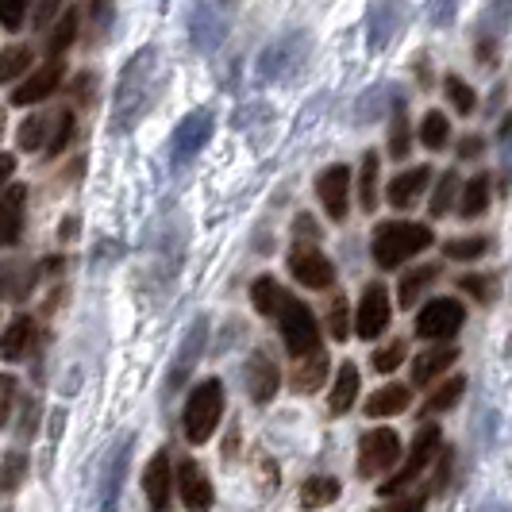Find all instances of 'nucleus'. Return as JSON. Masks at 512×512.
Returning a JSON list of instances; mask_svg holds the SVG:
<instances>
[{"label":"nucleus","mask_w":512,"mask_h":512,"mask_svg":"<svg viewBox=\"0 0 512 512\" xmlns=\"http://www.w3.org/2000/svg\"><path fill=\"white\" fill-rule=\"evenodd\" d=\"M154 66H158V54L154 47H143V51H135L128 58V66H124V74L116 81V112H112V131H131L139 120H143V112H147V104H151V81H154Z\"/></svg>","instance_id":"1"},{"label":"nucleus","mask_w":512,"mask_h":512,"mask_svg":"<svg viewBox=\"0 0 512 512\" xmlns=\"http://www.w3.org/2000/svg\"><path fill=\"white\" fill-rule=\"evenodd\" d=\"M428 247H432V228L412 224V220H389V224H378V231H374V262L382 270H393V266L409 262Z\"/></svg>","instance_id":"2"},{"label":"nucleus","mask_w":512,"mask_h":512,"mask_svg":"<svg viewBox=\"0 0 512 512\" xmlns=\"http://www.w3.org/2000/svg\"><path fill=\"white\" fill-rule=\"evenodd\" d=\"M185 439L189 443H208V436L220 428L224 420V382L220 378H208L189 393V405H185Z\"/></svg>","instance_id":"3"},{"label":"nucleus","mask_w":512,"mask_h":512,"mask_svg":"<svg viewBox=\"0 0 512 512\" xmlns=\"http://www.w3.org/2000/svg\"><path fill=\"white\" fill-rule=\"evenodd\" d=\"M278 320H282V339L293 359L320 351V328H316V316H312V308L305 301L285 293L282 308H278Z\"/></svg>","instance_id":"4"},{"label":"nucleus","mask_w":512,"mask_h":512,"mask_svg":"<svg viewBox=\"0 0 512 512\" xmlns=\"http://www.w3.org/2000/svg\"><path fill=\"white\" fill-rule=\"evenodd\" d=\"M397 462H401V436L393 428H374L362 436L359 462H355L359 478H378L385 470H393Z\"/></svg>","instance_id":"5"},{"label":"nucleus","mask_w":512,"mask_h":512,"mask_svg":"<svg viewBox=\"0 0 512 512\" xmlns=\"http://www.w3.org/2000/svg\"><path fill=\"white\" fill-rule=\"evenodd\" d=\"M466 324V308L455 297H436L416 312V335L420 339H455L459 328Z\"/></svg>","instance_id":"6"},{"label":"nucleus","mask_w":512,"mask_h":512,"mask_svg":"<svg viewBox=\"0 0 512 512\" xmlns=\"http://www.w3.org/2000/svg\"><path fill=\"white\" fill-rule=\"evenodd\" d=\"M436 451H439V428L436 424H428V428H420V432H416L409 459L401 462V470H397L389 482H382V497H393L397 489H405L409 482H416V478H420V470L436 459Z\"/></svg>","instance_id":"7"},{"label":"nucleus","mask_w":512,"mask_h":512,"mask_svg":"<svg viewBox=\"0 0 512 512\" xmlns=\"http://www.w3.org/2000/svg\"><path fill=\"white\" fill-rule=\"evenodd\" d=\"M316 197H320V205L328 208L332 220H347V212H351V170L339 166V162L328 166L316 178Z\"/></svg>","instance_id":"8"},{"label":"nucleus","mask_w":512,"mask_h":512,"mask_svg":"<svg viewBox=\"0 0 512 512\" xmlns=\"http://www.w3.org/2000/svg\"><path fill=\"white\" fill-rule=\"evenodd\" d=\"M385 324H389V289L374 282L366 285L359 308H355V332L362 339H378L385 332Z\"/></svg>","instance_id":"9"},{"label":"nucleus","mask_w":512,"mask_h":512,"mask_svg":"<svg viewBox=\"0 0 512 512\" xmlns=\"http://www.w3.org/2000/svg\"><path fill=\"white\" fill-rule=\"evenodd\" d=\"M289 274L305 289H328L335 282V266L328 255H320L316 247H297L289 255Z\"/></svg>","instance_id":"10"},{"label":"nucleus","mask_w":512,"mask_h":512,"mask_svg":"<svg viewBox=\"0 0 512 512\" xmlns=\"http://www.w3.org/2000/svg\"><path fill=\"white\" fill-rule=\"evenodd\" d=\"M62 77H66V66H62V58H51L47 66L31 70V74L24 77V85H16V89H12V104H39V101H47L54 89L62 85Z\"/></svg>","instance_id":"11"},{"label":"nucleus","mask_w":512,"mask_h":512,"mask_svg":"<svg viewBox=\"0 0 512 512\" xmlns=\"http://www.w3.org/2000/svg\"><path fill=\"white\" fill-rule=\"evenodd\" d=\"M208 135H212V112H205V108L189 112L174 131V166H185L208 143Z\"/></svg>","instance_id":"12"},{"label":"nucleus","mask_w":512,"mask_h":512,"mask_svg":"<svg viewBox=\"0 0 512 512\" xmlns=\"http://www.w3.org/2000/svg\"><path fill=\"white\" fill-rule=\"evenodd\" d=\"M189 31H193V43L201 47V51H212V47H220V39L228 35V8H220V4H197V12H193V20H189Z\"/></svg>","instance_id":"13"},{"label":"nucleus","mask_w":512,"mask_h":512,"mask_svg":"<svg viewBox=\"0 0 512 512\" xmlns=\"http://www.w3.org/2000/svg\"><path fill=\"white\" fill-rule=\"evenodd\" d=\"M178 493H181V505L189 512H208L212 501H216L212 482H208V474L197 462H181L178 466Z\"/></svg>","instance_id":"14"},{"label":"nucleus","mask_w":512,"mask_h":512,"mask_svg":"<svg viewBox=\"0 0 512 512\" xmlns=\"http://www.w3.org/2000/svg\"><path fill=\"white\" fill-rule=\"evenodd\" d=\"M405 8H409V0H378V4L370 8L366 35H370V47H374V51H382L385 43L397 35V27L405 20Z\"/></svg>","instance_id":"15"},{"label":"nucleus","mask_w":512,"mask_h":512,"mask_svg":"<svg viewBox=\"0 0 512 512\" xmlns=\"http://www.w3.org/2000/svg\"><path fill=\"white\" fill-rule=\"evenodd\" d=\"M432 174H436L432 166H412V170H405V174H393L389 189H385L389 205H393V208H412V205H416V197L428 189Z\"/></svg>","instance_id":"16"},{"label":"nucleus","mask_w":512,"mask_h":512,"mask_svg":"<svg viewBox=\"0 0 512 512\" xmlns=\"http://www.w3.org/2000/svg\"><path fill=\"white\" fill-rule=\"evenodd\" d=\"M278 382H282V374H278V362L270 359L266 351L251 355V362H247V389H251V397H255L258 405L274 401V393H278Z\"/></svg>","instance_id":"17"},{"label":"nucleus","mask_w":512,"mask_h":512,"mask_svg":"<svg viewBox=\"0 0 512 512\" xmlns=\"http://www.w3.org/2000/svg\"><path fill=\"white\" fill-rule=\"evenodd\" d=\"M170 489H174V474H170V455L158 451L151 462H147V474H143V493L154 505V512H166L170 505Z\"/></svg>","instance_id":"18"},{"label":"nucleus","mask_w":512,"mask_h":512,"mask_svg":"<svg viewBox=\"0 0 512 512\" xmlns=\"http://www.w3.org/2000/svg\"><path fill=\"white\" fill-rule=\"evenodd\" d=\"M459 359V347L455 343H439L432 351H420L416 362H412V385H432L443 374V370H451Z\"/></svg>","instance_id":"19"},{"label":"nucleus","mask_w":512,"mask_h":512,"mask_svg":"<svg viewBox=\"0 0 512 512\" xmlns=\"http://www.w3.org/2000/svg\"><path fill=\"white\" fill-rule=\"evenodd\" d=\"M24 205H27V189L24 185H8L4 197H0V247H12L20 224H24Z\"/></svg>","instance_id":"20"},{"label":"nucleus","mask_w":512,"mask_h":512,"mask_svg":"<svg viewBox=\"0 0 512 512\" xmlns=\"http://www.w3.org/2000/svg\"><path fill=\"white\" fill-rule=\"evenodd\" d=\"M359 389H362L359 366H355V362H343V366H339V374H335L332 397H328V409H332L335 416H343V412L355 405Z\"/></svg>","instance_id":"21"},{"label":"nucleus","mask_w":512,"mask_h":512,"mask_svg":"<svg viewBox=\"0 0 512 512\" xmlns=\"http://www.w3.org/2000/svg\"><path fill=\"white\" fill-rule=\"evenodd\" d=\"M324 378H328V359H324V351L301 355L297 366H293V389H297V393H316V389H324Z\"/></svg>","instance_id":"22"},{"label":"nucleus","mask_w":512,"mask_h":512,"mask_svg":"<svg viewBox=\"0 0 512 512\" xmlns=\"http://www.w3.org/2000/svg\"><path fill=\"white\" fill-rule=\"evenodd\" d=\"M201 347H205V320H201V324H193V332L185 335V347H181V355H178L181 362H174V370H170V378H166V389H170V393L189 378V370L197 366Z\"/></svg>","instance_id":"23"},{"label":"nucleus","mask_w":512,"mask_h":512,"mask_svg":"<svg viewBox=\"0 0 512 512\" xmlns=\"http://www.w3.org/2000/svg\"><path fill=\"white\" fill-rule=\"evenodd\" d=\"M35 285V270L24 262H0V297L4 301H24Z\"/></svg>","instance_id":"24"},{"label":"nucleus","mask_w":512,"mask_h":512,"mask_svg":"<svg viewBox=\"0 0 512 512\" xmlns=\"http://www.w3.org/2000/svg\"><path fill=\"white\" fill-rule=\"evenodd\" d=\"M412 405V389L409 385H382V389H374V397L366 401V412L370 416H397V412H405Z\"/></svg>","instance_id":"25"},{"label":"nucleus","mask_w":512,"mask_h":512,"mask_svg":"<svg viewBox=\"0 0 512 512\" xmlns=\"http://www.w3.org/2000/svg\"><path fill=\"white\" fill-rule=\"evenodd\" d=\"M31 339H35V324H31L27 316H16V320L4 328V335H0V359H8V362L24 359Z\"/></svg>","instance_id":"26"},{"label":"nucleus","mask_w":512,"mask_h":512,"mask_svg":"<svg viewBox=\"0 0 512 512\" xmlns=\"http://www.w3.org/2000/svg\"><path fill=\"white\" fill-rule=\"evenodd\" d=\"M297 47H305V35H289V39H282V43H274L270 51L262 54V77H278L285 66H293V62L301 58Z\"/></svg>","instance_id":"27"},{"label":"nucleus","mask_w":512,"mask_h":512,"mask_svg":"<svg viewBox=\"0 0 512 512\" xmlns=\"http://www.w3.org/2000/svg\"><path fill=\"white\" fill-rule=\"evenodd\" d=\"M77 20H81L77 8H66V12L54 20V27L47 31V54H51V58H62V54L70 51V43L77 39Z\"/></svg>","instance_id":"28"},{"label":"nucleus","mask_w":512,"mask_h":512,"mask_svg":"<svg viewBox=\"0 0 512 512\" xmlns=\"http://www.w3.org/2000/svg\"><path fill=\"white\" fill-rule=\"evenodd\" d=\"M439 278V266H412L409 274L401 278V289H397V297H401V308H416V301L424 297V289Z\"/></svg>","instance_id":"29"},{"label":"nucleus","mask_w":512,"mask_h":512,"mask_svg":"<svg viewBox=\"0 0 512 512\" xmlns=\"http://www.w3.org/2000/svg\"><path fill=\"white\" fill-rule=\"evenodd\" d=\"M378 166L382 158L374 151L362 154V170H359V205L362 212H374L378 208Z\"/></svg>","instance_id":"30"},{"label":"nucleus","mask_w":512,"mask_h":512,"mask_svg":"<svg viewBox=\"0 0 512 512\" xmlns=\"http://www.w3.org/2000/svg\"><path fill=\"white\" fill-rule=\"evenodd\" d=\"M51 112H31L24 124H20V151L24 154H35V151H43V143H47V131H51Z\"/></svg>","instance_id":"31"},{"label":"nucleus","mask_w":512,"mask_h":512,"mask_svg":"<svg viewBox=\"0 0 512 512\" xmlns=\"http://www.w3.org/2000/svg\"><path fill=\"white\" fill-rule=\"evenodd\" d=\"M31 62H35V54H31V47H24V43L4 47V51H0V85L20 81V77L31 70Z\"/></svg>","instance_id":"32"},{"label":"nucleus","mask_w":512,"mask_h":512,"mask_svg":"<svg viewBox=\"0 0 512 512\" xmlns=\"http://www.w3.org/2000/svg\"><path fill=\"white\" fill-rule=\"evenodd\" d=\"M339 493H343L339 478H308L305 486H301V509H324V505H332Z\"/></svg>","instance_id":"33"},{"label":"nucleus","mask_w":512,"mask_h":512,"mask_svg":"<svg viewBox=\"0 0 512 512\" xmlns=\"http://www.w3.org/2000/svg\"><path fill=\"white\" fill-rule=\"evenodd\" d=\"M489 208V174H474V178L466 181V189H462V216L466 220H474V216H482Z\"/></svg>","instance_id":"34"},{"label":"nucleus","mask_w":512,"mask_h":512,"mask_svg":"<svg viewBox=\"0 0 512 512\" xmlns=\"http://www.w3.org/2000/svg\"><path fill=\"white\" fill-rule=\"evenodd\" d=\"M447 139H451V120L443 116V112H424V120H420V143L428 147V151H443L447 147Z\"/></svg>","instance_id":"35"},{"label":"nucleus","mask_w":512,"mask_h":512,"mask_svg":"<svg viewBox=\"0 0 512 512\" xmlns=\"http://www.w3.org/2000/svg\"><path fill=\"white\" fill-rule=\"evenodd\" d=\"M251 301H255V308L262 312V316H278V308H282L285 301V289L270 274H262L255 285H251Z\"/></svg>","instance_id":"36"},{"label":"nucleus","mask_w":512,"mask_h":512,"mask_svg":"<svg viewBox=\"0 0 512 512\" xmlns=\"http://www.w3.org/2000/svg\"><path fill=\"white\" fill-rule=\"evenodd\" d=\"M462 389H466V378H451V382H443L436 389V393H432V397H428V401H424V412H447V409H455V405H459L462 401Z\"/></svg>","instance_id":"37"},{"label":"nucleus","mask_w":512,"mask_h":512,"mask_svg":"<svg viewBox=\"0 0 512 512\" xmlns=\"http://www.w3.org/2000/svg\"><path fill=\"white\" fill-rule=\"evenodd\" d=\"M443 93H447V101L455 104V112H459V116H470V112H474V104H478V93H474V89L455 74L443 77Z\"/></svg>","instance_id":"38"},{"label":"nucleus","mask_w":512,"mask_h":512,"mask_svg":"<svg viewBox=\"0 0 512 512\" xmlns=\"http://www.w3.org/2000/svg\"><path fill=\"white\" fill-rule=\"evenodd\" d=\"M409 151H412L409 116H405V104H397V112H393V128H389V154H393V158H409Z\"/></svg>","instance_id":"39"},{"label":"nucleus","mask_w":512,"mask_h":512,"mask_svg":"<svg viewBox=\"0 0 512 512\" xmlns=\"http://www.w3.org/2000/svg\"><path fill=\"white\" fill-rule=\"evenodd\" d=\"M486 251H489L486 235H470V239H451V243H443V255L455 258V262H474V258L486 255Z\"/></svg>","instance_id":"40"},{"label":"nucleus","mask_w":512,"mask_h":512,"mask_svg":"<svg viewBox=\"0 0 512 512\" xmlns=\"http://www.w3.org/2000/svg\"><path fill=\"white\" fill-rule=\"evenodd\" d=\"M70 135H74V112H58L51 120V131H47V154H62L66 151V143H70Z\"/></svg>","instance_id":"41"},{"label":"nucleus","mask_w":512,"mask_h":512,"mask_svg":"<svg viewBox=\"0 0 512 512\" xmlns=\"http://www.w3.org/2000/svg\"><path fill=\"white\" fill-rule=\"evenodd\" d=\"M455 189H459V174H455V170H447V174L439 178L436 193H432V216H447V212H451Z\"/></svg>","instance_id":"42"},{"label":"nucleus","mask_w":512,"mask_h":512,"mask_svg":"<svg viewBox=\"0 0 512 512\" xmlns=\"http://www.w3.org/2000/svg\"><path fill=\"white\" fill-rule=\"evenodd\" d=\"M401 362H405V343H401V339H393V343L378 347V355H374V370H378V374H393Z\"/></svg>","instance_id":"43"},{"label":"nucleus","mask_w":512,"mask_h":512,"mask_svg":"<svg viewBox=\"0 0 512 512\" xmlns=\"http://www.w3.org/2000/svg\"><path fill=\"white\" fill-rule=\"evenodd\" d=\"M27 8H31V0H0V27L20 31L27 20Z\"/></svg>","instance_id":"44"},{"label":"nucleus","mask_w":512,"mask_h":512,"mask_svg":"<svg viewBox=\"0 0 512 512\" xmlns=\"http://www.w3.org/2000/svg\"><path fill=\"white\" fill-rule=\"evenodd\" d=\"M328 324H332V339H335V343H343V339L351 335V320H347V297H343V293H335V297H332Z\"/></svg>","instance_id":"45"},{"label":"nucleus","mask_w":512,"mask_h":512,"mask_svg":"<svg viewBox=\"0 0 512 512\" xmlns=\"http://www.w3.org/2000/svg\"><path fill=\"white\" fill-rule=\"evenodd\" d=\"M124 462H128V443H120V451H116V459H112V470H108V478H104V505H112V497L120 493Z\"/></svg>","instance_id":"46"},{"label":"nucleus","mask_w":512,"mask_h":512,"mask_svg":"<svg viewBox=\"0 0 512 512\" xmlns=\"http://www.w3.org/2000/svg\"><path fill=\"white\" fill-rule=\"evenodd\" d=\"M85 16H89V24L97 27V35H104L108 24H112V0H89Z\"/></svg>","instance_id":"47"},{"label":"nucleus","mask_w":512,"mask_h":512,"mask_svg":"<svg viewBox=\"0 0 512 512\" xmlns=\"http://www.w3.org/2000/svg\"><path fill=\"white\" fill-rule=\"evenodd\" d=\"M455 12H459V0H432V24L436 27H447L451 20H455Z\"/></svg>","instance_id":"48"},{"label":"nucleus","mask_w":512,"mask_h":512,"mask_svg":"<svg viewBox=\"0 0 512 512\" xmlns=\"http://www.w3.org/2000/svg\"><path fill=\"white\" fill-rule=\"evenodd\" d=\"M12 397H16V378L0 374V428H4V420H8V409H12Z\"/></svg>","instance_id":"49"},{"label":"nucleus","mask_w":512,"mask_h":512,"mask_svg":"<svg viewBox=\"0 0 512 512\" xmlns=\"http://www.w3.org/2000/svg\"><path fill=\"white\" fill-rule=\"evenodd\" d=\"M459 285L466 293H474L478 301H493V282H489V278H462Z\"/></svg>","instance_id":"50"},{"label":"nucleus","mask_w":512,"mask_h":512,"mask_svg":"<svg viewBox=\"0 0 512 512\" xmlns=\"http://www.w3.org/2000/svg\"><path fill=\"white\" fill-rule=\"evenodd\" d=\"M424 505H428V497H424V493H416V497H405V501L382 505L378 512H424Z\"/></svg>","instance_id":"51"},{"label":"nucleus","mask_w":512,"mask_h":512,"mask_svg":"<svg viewBox=\"0 0 512 512\" xmlns=\"http://www.w3.org/2000/svg\"><path fill=\"white\" fill-rule=\"evenodd\" d=\"M20 470H24V459L20 455H12V459L4 462V486L12 489L16 482H20Z\"/></svg>","instance_id":"52"},{"label":"nucleus","mask_w":512,"mask_h":512,"mask_svg":"<svg viewBox=\"0 0 512 512\" xmlns=\"http://www.w3.org/2000/svg\"><path fill=\"white\" fill-rule=\"evenodd\" d=\"M482 147H486V143H482V135H466V139H462V147H459V158H474V154H482Z\"/></svg>","instance_id":"53"},{"label":"nucleus","mask_w":512,"mask_h":512,"mask_svg":"<svg viewBox=\"0 0 512 512\" xmlns=\"http://www.w3.org/2000/svg\"><path fill=\"white\" fill-rule=\"evenodd\" d=\"M12 170H16V158L12 154H0V185L12 178Z\"/></svg>","instance_id":"54"},{"label":"nucleus","mask_w":512,"mask_h":512,"mask_svg":"<svg viewBox=\"0 0 512 512\" xmlns=\"http://www.w3.org/2000/svg\"><path fill=\"white\" fill-rule=\"evenodd\" d=\"M293 228H297V235H301V231H305V239H316V224H312V220H308V216H301V220H297V224H293Z\"/></svg>","instance_id":"55"},{"label":"nucleus","mask_w":512,"mask_h":512,"mask_svg":"<svg viewBox=\"0 0 512 512\" xmlns=\"http://www.w3.org/2000/svg\"><path fill=\"white\" fill-rule=\"evenodd\" d=\"M74 228H77L74 220H66V224H62V239H74Z\"/></svg>","instance_id":"56"},{"label":"nucleus","mask_w":512,"mask_h":512,"mask_svg":"<svg viewBox=\"0 0 512 512\" xmlns=\"http://www.w3.org/2000/svg\"><path fill=\"white\" fill-rule=\"evenodd\" d=\"M4 128H8V116H4V108H0V135H4Z\"/></svg>","instance_id":"57"}]
</instances>
